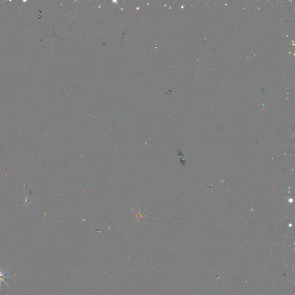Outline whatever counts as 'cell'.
I'll list each match as a JSON object with an SVG mask.
<instances>
[{"mask_svg": "<svg viewBox=\"0 0 295 295\" xmlns=\"http://www.w3.org/2000/svg\"><path fill=\"white\" fill-rule=\"evenodd\" d=\"M8 270V268H7L5 271H3L1 269H0V290H1V283L4 282L8 287H9V285L5 282V279L9 277H11V276H5V274L7 273V272ZM11 288V287H9Z\"/></svg>", "mask_w": 295, "mask_h": 295, "instance_id": "1", "label": "cell"}]
</instances>
